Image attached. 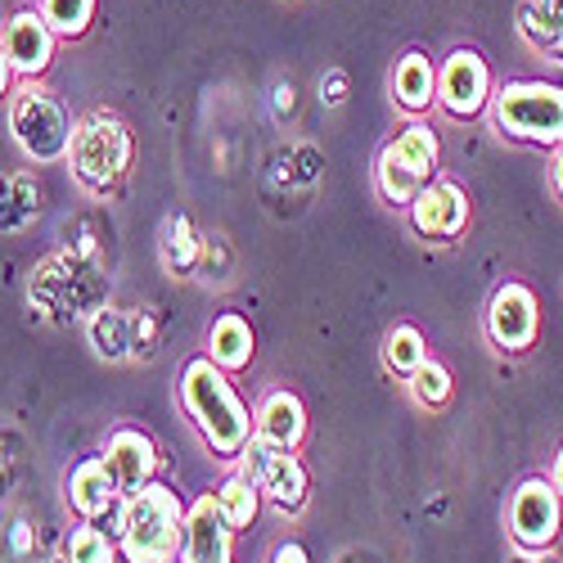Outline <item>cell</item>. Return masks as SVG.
Returning <instances> with one entry per match:
<instances>
[{"mask_svg":"<svg viewBox=\"0 0 563 563\" xmlns=\"http://www.w3.org/2000/svg\"><path fill=\"white\" fill-rule=\"evenodd\" d=\"M86 334L104 361H145L158 352V320L140 307H100L86 320Z\"/></svg>","mask_w":563,"mask_h":563,"instance_id":"cell-8","label":"cell"},{"mask_svg":"<svg viewBox=\"0 0 563 563\" xmlns=\"http://www.w3.org/2000/svg\"><path fill=\"white\" fill-rule=\"evenodd\" d=\"M496 126L528 145H559L563 140V86L550 81H509L492 96Z\"/></svg>","mask_w":563,"mask_h":563,"instance_id":"cell-5","label":"cell"},{"mask_svg":"<svg viewBox=\"0 0 563 563\" xmlns=\"http://www.w3.org/2000/svg\"><path fill=\"white\" fill-rule=\"evenodd\" d=\"M10 131L19 140V150L32 158V163H55L68 154V140H73V118L68 109L51 96L45 86L27 81L19 96H14V109H10Z\"/></svg>","mask_w":563,"mask_h":563,"instance_id":"cell-6","label":"cell"},{"mask_svg":"<svg viewBox=\"0 0 563 563\" xmlns=\"http://www.w3.org/2000/svg\"><path fill=\"white\" fill-rule=\"evenodd\" d=\"M271 563H311V559H307V550H302L298 541H289V545H279V550H275Z\"/></svg>","mask_w":563,"mask_h":563,"instance_id":"cell-30","label":"cell"},{"mask_svg":"<svg viewBox=\"0 0 563 563\" xmlns=\"http://www.w3.org/2000/svg\"><path fill=\"white\" fill-rule=\"evenodd\" d=\"M10 77H14V68H10V59H5V45H0V96L10 90Z\"/></svg>","mask_w":563,"mask_h":563,"instance_id":"cell-31","label":"cell"},{"mask_svg":"<svg viewBox=\"0 0 563 563\" xmlns=\"http://www.w3.org/2000/svg\"><path fill=\"white\" fill-rule=\"evenodd\" d=\"M41 217V180L32 172L0 176V234H23Z\"/></svg>","mask_w":563,"mask_h":563,"instance_id":"cell-19","label":"cell"},{"mask_svg":"<svg viewBox=\"0 0 563 563\" xmlns=\"http://www.w3.org/2000/svg\"><path fill=\"white\" fill-rule=\"evenodd\" d=\"M180 401H185V410H190V419H195V429L203 433V442L217 455H240L249 446L253 415L240 401V393L230 388L225 369H217L208 356L185 365V374H180Z\"/></svg>","mask_w":563,"mask_h":563,"instance_id":"cell-2","label":"cell"},{"mask_svg":"<svg viewBox=\"0 0 563 563\" xmlns=\"http://www.w3.org/2000/svg\"><path fill=\"white\" fill-rule=\"evenodd\" d=\"M64 563H118L113 537H109L100 523L73 528V532H68V545H64Z\"/></svg>","mask_w":563,"mask_h":563,"instance_id":"cell-27","label":"cell"},{"mask_svg":"<svg viewBox=\"0 0 563 563\" xmlns=\"http://www.w3.org/2000/svg\"><path fill=\"white\" fill-rule=\"evenodd\" d=\"M257 505H262V492H257V483L253 478H225L221 483V492H217V509L225 514V523L240 532V528H249L253 519H257Z\"/></svg>","mask_w":563,"mask_h":563,"instance_id":"cell-24","label":"cell"},{"mask_svg":"<svg viewBox=\"0 0 563 563\" xmlns=\"http://www.w3.org/2000/svg\"><path fill=\"white\" fill-rule=\"evenodd\" d=\"M199 257H203V240L195 234L190 217H172L163 230V266L172 275H190L199 266Z\"/></svg>","mask_w":563,"mask_h":563,"instance_id":"cell-23","label":"cell"},{"mask_svg":"<svg viewBox=\"0 0 563 563\" xmlns=\"http://www.w3.org/2000/svg\"><path fill=\"white\" fill-rule=\"evenodd\" d=\"M208 361L217 369H244L253 361V324L244 316H221L208 330Z\"/></svg>","mask_w":563,"mask_h":563,"instance_id":"cell-21","label":"cell"},{"mask_svg":"<svg viewBox=\"0 0 563 563\" xmlns=\"http://www.w3.org/2000/svg\"><path fill=\"white\" fill-rule=\"evenodd\" d=\"M307 433V410L294 393H271L257 410V438L271 451H294Z\"/></svg>","mask_w":563,"mask_h":563,"instance_id":"cell-18","label":"cell"},{"mask_svg":"<svg viewBox=\"0 0 563 563\" xmlns=\"http://www.w3.org/2000/svg\"><path fill=\"white\" fill-rule=\"evenodd\" d=\"M393 100L410 113L429 109L438 100V81H433V64L424 55H406L397 59V73H393Z\"/></svg>","mask_w":563,"mask_h":563,"instance_id":"cell-22","label":"cell"},{"mask_svg":"<svg viewBox=\"0 0 563 563\" xmlns=\"http://www.w3.org/2000/svg\"><path fill=\"white\" fill-rule=\"evenodd\" d=\"M492 100V73L483 64V55L474 51H455L442 73H438V104L451 118H478Z\"/></svg>","mask_w":563,"mask_h":563,"instance_id":"cell-10","label":"cell"},{"mask_svg":"<svg viewBox=\"0 0 563 563\" xmlns=\"http://www.w3.org/2000/svg\"><path fill=\"white\" fill-rule=\"evenodd\" d=\"M514 563H559V559H554V554H519Z\"/></svg>","mask_w":563,"mask_h":563,"instance_id":"cell-34","label":"cell"},{"mask_svg":"<svg viewBox=\"0 0 563 563\" xmlns=\"http://www.w3.org/2000/svg\"><path fill=\"white\" fill-rule=\"evenodd\" d=\"M384 361L393 374H401V379H410V374L424 365V334L415 330V324H397V330L384 339Z\"/></svg>","mask_w":563,"mask_h":563,"instance_id":"cell-26","label":"cell"},{"mask_svg":"<svg viewBox=\"0 0 563 563\" xmlns=\"http://www.w3.org/2000/svg\"><path fill=\"white\" fill-rule=\"evenodd\" d=\"M5 59L14 73L23 77H41L55 64V32L45 27V19L36 10H19L5 27Z\"/></svg>","mask_w":563,"mask_h":563,"instance_id":"cell-16","label":"cell"},{"mask_svg":"<svg viewBox=\"0 0 563 563\" xmlns=\"http://www.w3.org/2000/svg\"><path fill=\"white\" fill-rule=\"evenodd\" d=\"M244 455V468L257 483V492H266L275 500V509H285V514H298L307 505V468L294 451H271L262 438H249V446L240 451Z\"/></svg>","mask_w":563,"mask_h":563,"instance_id":"cell-9","label":"cell"},{"mask_svg":"<svg viewBox=\"0 0 563 563\" xmlns=\"http://www.w3.org/2000/svg\"><path fill=\"white\" fill-rule=\"evenodd\" d=\"M275 96H279V109H294V86H279Z\"/></svg>","mask_w":563,"mask_h":563,"instance_id":"cell-33","label":"cell"},{"mask_svg":"<svg viewBox=\"0 0 563 563\" xmlns=\"http://www.w3.org/2000/svg\"><path fill=\"white\" fill-rule=\"evenodd\" d=\"M438 154H442V145H438L433 126H424V122H410L397 140H388L384 154H379V190H384V199L410 208V199L429 185V176L438 167Z\"/></svg>","mask_w":563,"mask_h":563,"instance_id":"cell-7","label":"cell"},{"mask_svg":"<svg viewBox=\"0 0 563 563\" xmlns=\"http://www.w3.org/2000/svg\"><path fill=\"white\" fill-rule=\"evenodd\" d=\"M64 496H68V505L81 514V519H104V514H113L118 505H122V492L113 487V478H109V468H104V460L96 455V460H81L73 474H68V483H64Z\"/></svg>","mask_w":563,"mask_h":563,"instance_id":"cell-17","label":"cell"},{"mask_svg":"<svg viewBox=\"0 0 563 563\" xmlns=\"http://www.w3.org/2000/svg\"><path fill=\"white\" fill-rule=\"evenodd\" d=\"M68 163H73V176L86 185L90 195L118 190V180L131 172V131H126V122L109 109L86 113L73 126Z\"/></svg>","mask_w":563,"mask_h":563,"instance_id":"cell-4","label":"cell"},{"mask_svg":"<svg viewBox=\"0 0 563 563\" xmlns=\"http://www.w3.org/2000/svg\"><path fill=\"white\" fill-rule=\"evenodd\" d=\"M41 19L55 36L77 41L96 19V0H41Z\"/></svg>","mask_w":563,"mask_h":563,"instance_id":"cell-25","label":"cell"},{"mask_svg":"<svg viewBox=\"0 0 563 563\" xmlns=\"http://www.w3.org/2000/svg\"><path fill=\"white\" fill-rule=\"evenodd\" d=\"M27 298L41 320H90L100 307H109V279L100 271L96 244L81 240L77 249L45 257L27 279Z\"/></svg>","mask_w":563,"mask_h":563,"instance_id":"cell-1","label":"cell"},{"mask_svg":"<svg viewBox=\"0 0 563 563\" xmlns=\"http://www.w3.org/2000/svg\"><path fill=\"white\" fill-rule=\"evenodd\" d=\"M230 537H234V528L217 509V496H199L190 509H185L180 563H230Z\"/></svg>","mask_w":563,"mask_h":563,"instance_id":"cell-14","label":"cell"},{"mask_svg":"<svg viewBox=\"0 0 563 563\" xmlns=\"http://www.w3.org/2000/svg\"><path fill=\"white\" fill-rule=\"evenodd\" d=\"M100 460H104L109 478H113V487H118L122 496H131V492H140L145 483H154L158 455H154V442L140 433V429H118V433H109Z\"/></svg>","mask_w":563,"mask_h":563,"instance_id":"cell-15","label":"cell"},{"mask_svg":"<svg viewBox=\"0 0 563 563\" xmlns=\"http://www.w3.org/2000/svg\"><path fill=\"white\" fill-rule=\"evenodd\" d=\"M554 190H559V199H563V154L554 158Z\"/></svg>","mask_w":563,"mask_h":563,"instance_id":"cell-35","label":"cell"},{"mask_svg":"<svg viewBox=\"0 0 563 563\" xmlns=\"http://www.w3.org/2000/svg\"><path fill=\"white\" fill-rule=\"evenodd\" d=\"M554 492H559V500H563V451L554 455V483H550Z\"/></svg>","mask_w":563,"mask_h":563,"instance_id":"cell-32","label":"cell"},{"mask_svg":"<svg viewBox=\"0 0 563 563\" xmlns=\"http://www.w3.org/2000/svg\"><path fill=\"white\" fill-rule=\"evenodd\" d=\"M487 330L496 347L505 352H528L537 343V298L528 285H500L487 307Z\"/></svg>","mask_w":563,"mask_h":563,"instance_id":"cell-12","label":"cell"},{"mask_svg":"<svg viewBox=\"0 0 563 563\" xmlns=\"http://www.w3.org/2000/svg\"><path fill=\"white\" fill-rule=\"evenodd\" d=\"M118 541L126 563H176L185 541V509L180 496L163 483H145L140 492L122 496Z\"/></svg>","mask_w":563,"mask_h":563,"instance_id":"cell-3","label":"cell"},{"mask_svg":"<svg viewBox=\"0 0 563 563\" xmlns=\"http://www.w3.org/2000/svg\"><path fill=\"white\" fill-rule=\"evenodd\" d=\"M559 492L545 478H528L509 500V532L523 550H545L559 537Z\"/></svg>","mask_w":563,"mask_h":563,"instance_id":"cell-11","label":"cell"},{"mask_svg":"<svg viewBox=\"0 0 563 563\" xmlns=\"http://www.w3.org/2000/svg\"><path fill=\"white\" fill-rule=\"evenodd\" d=\"M320 90H324V104H343L347 100V77L343 73H330Z\"/></svg>","mask_w":563,"mask_h":563,"instance_id":"cell-29","label":"cell"},{"mask_svg":"<svg viewBox=\"0 0 563 563\" xmlns=\"http://www.w3.org/2000/svg\"><path fill=\"white\" fill-rule=\"evenodd\" d=\"M410 221L429 240H455L468 221V195L455 180H429L424 190L410 199Z\"/></svg>","mask_w":563,"mask_h":563,"instance_id":"cell-13","label":"cell"},{"mask_svg":"<svg viewBox=\"0 0 563 563\" xmlns=\"http://www.w3.org/2000/svg\"><path fill=\"white\" fill-rule=\"evenodd\" d=\"M519 32L528 36L532 51L563 64V0H523Z\"/></svg>","mask_w":563,"mask_h":563,"instance_id":"cell-20","label":"cell"},{"mask_svg":"<svg viewBox=\"0 0 563 563\" xmlns=\"http://www.w3.org/2000/svg\"><path fill=\"white\" fill-rule=\"evenodd\" d=\"M410 393L419 406H446L451 397V374L438 365V361H424L415 374H410Z\"/></svg>","mask_w":563,"mask_h":563,"instance_id":"cell-28","label":"cell"}]
</instances>
